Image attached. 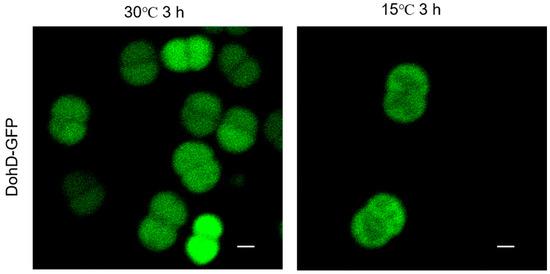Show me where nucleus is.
I'll use <instances>...</instances> for the list:
<instances>
[{"label":"nucleus","mask_w":550,"mask_h":274,"mask_svg":"<svg viewBox=\"0 0 550 274\" xmlns=\"http://www.w3.org/2000/svg\"><path fill=\"white\" fill-rule=\"evenodd\" d=\"M218 239H213L197 234L190 236L185 244L187 256L197 265H205L211 262L219 253Z\"/></svg>","instance_id":"9b49d317"},{"label":"nucleus","mask_w":550,"mask_h":274,"mask_svg":"<svg viewBox=\"0 0 550 274\" xmlns=\"http://www.w3.org/2000/svg\"><path fill=\"white\" fill-rule=\"evenodd\" d=\"M166 68L175 72L190 70L186 38H175L168 41L160 53Z\"/></svg>","instance_id":"f8f14e48"},{"label":"nucleus","mask_w":550,"mask_h":274,"mask_svg":"<svg viewBox=\"0 0 550 274\" xmlns=\"http://www.w3.org/2000/svg\"><path fill=\"white\" fill-rule=\"evenodd\" d=\"M257 119L255 115L241 107L229 109L217 127V140L226 151L240 153L249 149L255 142Z\"/></svg>","instance_id":"423d86ee"},{"label":"nucleus","mask_w":550,"mask_h":274,"mask_svg":"<svg viewBox=\"0 0 550 274\" xmlns=\"http://www.w3.org/2000/svg\"><path fill=\"white\" fill-rule=\"evenodd\" d=\"M266 137L278 148L282 145V115L278 110L272 113L264 126Z\"/></svg>","instance_id":"2eb2a0df"},{"label":"nucleus","mask_w":550,"mask_h":274,"mask_svg":"<svg viewBox=\"0 0 550 274\" xmlns=\"http://www.w3.org/2000/svg\"><path fill=\"white\" fill-rule=\"evenodd\" d=\"M63 192L70 209L78 215H87L99 208L104 198L102 186L89 174L75 172L63 182Z\"/></svg>","instance_id":"1a4fd4ad"},{"label":"nucleus","mask_w":550,"mask_h":274,"mask_svg":"<svg viewBox=\"0 0 550 274\" xmlns=\"http://www.w3.org/2000/svg\"><path fill=\"white\" fill-rule=\"evenodd\" d=\"M222 105L218 97L207 92L189 95L181 110L183 126L191 134L202 137L217 129Z\"/></svg>","instance_id":"0eeeda50"},{"label":"nucleus","mask_w":550,"mask_h":274,"mask_svg":"<svg viewBox=\"0 0 550 274\" xmlns=\"http://www.w3.org/2000/svg\"><path fill=\"white\" fill-rule=\"evenodd\" d=\"M159 71L156 52L147 41L128 44L120 56L121 77L132 85L151 83Z\"/></svg>","instance_id":"6e6552de"},{"label":"nucleus","mask_w":550,"mask_h":274,"mask_svg":"<svg viewBox=\"0 0 550 274\" xmlns=\"http://www.w3.org/2000/svg\"><path fill=\"white\" fill-rule=\"evenodd\" d=\"M187 216L186 206L176 194L158 193L150 202L148 215L140 223L139 240L152 251L168 249L175 243L177 231L185 224Z\"/></svg>","instance_id":"7ed1b4c3"},{"label":"nucleus","mask_w":550,"mask_h":274,"mask_svg":"<svg viewBox=\"0 0 550 274\" xmlns=\"http://www.w3.org/2000/svg\"><path fill=\"white\" fill-rule=\"evenodd\" d=\"M189 68L198 71L205 68L213 56V44L203 35H194L186 38Z\"/></svg>","instance_id":"ddd939ff"},{"label":"nucleus","mask_w":550,"mask_h":274,"mask_svg":"<svg viewBox=\"0 0 550 274\" xmlns=\"http://www.w3.org/2000/svg\"><path fill=\"white\" fill-rule=\"evenodd\" d=\"M193 234L219 239L223 232V225L219 217L213 214L198 216L192 226Z\"/></svg>","instance_id":"4468645a"},{"label":"nucleus","mask_w":550,"mask_h":274,"mask_svg":"<svg viewBox=\"0 0 550 274\" xmlns=\"http://www.w3.org/2000/svg\"><path fill=\"white\" fill-rule=\"evenodd\" d=\"M172 165L183 185L193 193L210 190L220 178V164L212 149L201 142L181 144L173 153Z\"/></svg>","instance_id":"20e7f679"},{"label":"nucleus","mask_w":550,"mask_h":274,"mask_svg":"<svg viewBox=\"0 0 550 274\" xmlns=\"http://www.w3.org/2000/svg\"><path fill=\"white\" fill-rule=\"evenodd\" d=\"M406 219L405 207L396 196L379 193L355 213L351 234L362 247L380 248L402 232Z\"/></svg>","instance_id":"f03ea898"},{"label":"nucleus","mask_w":550,"mask_h":274,"mask_svg":"<svg viewBox=\"0 0 550 274\" xmlns=\"http://www.w3.org/2000/svg\"><path fill=\"white\" fill-rule=\"evenodd\" d=\"M50 135L59 143L74 145L86 134L89 108L76 96H62L51 107Z\"/></svg>","instance_id":"39448f33"},{"label":"nucleus","mask_w":550,"mask_h":274,"mask_svg":"<svg viewBox=\"0 0 550 274\" xmlns=\"http://www.w3.org/2000/svg\"><path fill=\"white\" fill-rule=\"evenodd\" d=\"M429 90V77L421 66L415 63L395 66L385 83V114L397 123L406 124L418 120L427 108Z\"/></svg>","instance_id":"f257e3e1"},{"label":"nucleus","mask_w":550,"mask_h":274,"mask_svg":"<svg viewBox=\"0 0 550 274\" xmlns=\"http://www.w3.org/2000/svg\"><path fill=\"white\" fill-rule=\"evenodd\" d=\"M220 70L234 85L245 87L254 83L260 75V67L240 45H225L218 58Z\"/></svg>","instance_id":"9d476101"}]
</instances>
